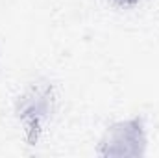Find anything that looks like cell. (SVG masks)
I'll return each instance as SVG.
<instances>
[{"instance_id": "7a4b0ae2", "label": "cell", "mask_w": 159, "mask_h": 158, "mask_svg": "<svg viewBox=\"0 0 159 158\" xmlns=\"http://www.w3.org/2000/svg\"><path fill=\"white\" fill-rule=\"evenodd\" d=\"M48 87L46 89H34L28 97H24L22 106L19 108V117L26 121V125L30 126L28 130L35 132L41 128V121L44 117V114L48 112Z\"/></svg>"}, {"instance_id": "6da1fadb", "label": "cell", "mask_w": 159, "mask_h": 158, "mask_svg": "<svg viewBox=\"0 0 159 158\" xmlns=\"http://www.w3.org/2000/svg\"><path fill=\"white\" fill-rule=\"evenodd\" d=\"M144 145V134H143V123L139 119L119 123L115 125L109 132L107 138L104 140V155H141Z\"/></svg>"}, {"instance_id": "3957f363", "label": "cell", "mask_w": 159, "mask_h": 158, "mask_svg": "<svg viewBox=\"0 0 159 158\" xmlns=\"http://www.w3.org/2000/svg\"><path fill=\"white\" fill-rule=\"evenodd\" d=\"M119 7H133V6H137L141 0H113Z\"/></svg>"}]
</instances>
